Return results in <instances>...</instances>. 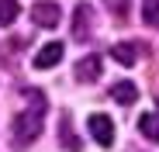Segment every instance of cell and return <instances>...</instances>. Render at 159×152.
<instances>
[{
    "label": "cell",
    "instance_id": "cell-7",
    "mask_svg": "<svg viewBox=\"0 0 159 152\" xmlns=\"http://www.w3.org/2000/svg\"><path fill=\"white\" fill-rule=\"evenodd\" d=\"M111 97L118 100V104H135V100H139V87L131 83V80H118L111 87Z\"/></svg>",
    "mask_w": 159,
    "mask_h": 152
},
{
    "label": "cell",
    "instance_id": "cell-3",
    "mask_svg": "<svg viewBox=\"0 0 159 152\" xmlns=\"http://www.w3.org/2000/svg\"><path fill=\"white\" fill-rule=\"evenodd\" d=\"M31 21L38 28H56L62 21V11H59V4H52V0H42V4L31 7Z\"/></svg>",
    "mask_w": 159,
    "mask_h": 152
},
{
    "label": "cell",
    "instance_id": "cell-5",
    "mask_svg": "<svg viewBox=\"0 0 159 152\" xmlns=\"http://www.w3.org/2000/svg\"><path fill=\"white\" fill-rule=\"evenodd\" d=\"M59 59H62V42H48L35 56V69H52V66H59Z\"/></svg>",
    "mask_w": 159,
    "mask_h": 152
},
{
    "label": "cell",
    "instance_id": "cell-10",
    "mask_svg": "<svg viewBox=\"0 0 159 152\" xmlns=\"http://www.w3.org/2000/svg\"><path fill=\"white\" fill-rule=\"evenodd\" d=\"M142 17L149 28H159V0H142Z\"/></svg>",
    "mask_w": 159,
    "mask_h": 152
},
{
    "label": "cell",
    "instance_id": "cell-4",
    "mask_svg": "<svg viewBox=\"0 0 159 152\" xmlns=\"http://www.w3.org/2000/svg\"><path fill=\"white\" fill-rule=\"evenodd\" d=\"M100 69H104V59L100 56H83L76 62V69H73V76L80 83H93V80H100Z\"/></svg>",
    "mask_w": 159,
    "mask_h": 152
},
{
    "label": "cell",
    "instance_id": "cell-2",
    "mask_svg": "<svg viewBox=\"0 0 159 152\" xmlns=\"http://www.w3.org/2000/svg\"><path fill=\"white\" fill-rule=\"evenodd\" d=\"M87 128H90V135H93L97 145H104V149L114 145V121H111V118H104V114H90Z\"/></svg>",
    "mask_w": 159,
    "mask_h": 152
},
{
    "label": "cell",
    "instance_id": "cell-1",
    "mask_svg": "<svg viewBox=\"0 0 159 152\" xmlns=\"http://www.w3.org/2000/svg\"><path fill=\"white\" fill-rule=\"evenodd\" d=\"M42 135V111H21L14 118V142L24 149Z\"/></svg>",
    "mask_w": 159,
    "mask_h": 152
},
{
    "label": "cell",
    "instance_id": "cell-11",
    "mask_svg": "<svg viewBox=\"0 0 159 152\" xmlns=\"http://www.w3.org/2000/svg\"><path fill=\"white\" fill-rule=\"evenodd\" d=\"M17 4H14V0H0V24H4V28H7V24H14V17H17Z\"/></svg>",
    "mask_w": 159,
    "mask_h": 152
},
{
    "label": "cell",
    "instance_id": "cell-12",
    "mask_svg": "<svg viewBox=\"0 0 159 152\" xmlns=\"http://www.w3.org/2000/svg\"><path fill=\"white\" fill-rule=\"evenodd\" d=\"M104 4L111 7V14H114V17H125V14H128V4H131V0H104Z\"/></svg>",
    "mask_w": 159,
    "mask_h": 152
},
{
    "label": "cell",
    "instance_id": "cell-8",
    "mask_svg": "<svg viewBox=\"0 0 159 152\" xmlns=\"http://www.w3.org/2000/svg\"><path fill=\"white\" fill-rule=\"evenodd\" d=\"M90 4H80L76 7V14H73V31H76V38H87L90 35Z\"/></svg>",
    "mask_w": 159,
    "mask_h": 152
},
{
    "label": "cell",
    "instance_id": "cell-6",
    "mask_svg": "<svg viewBox=\"0 0 159 152\" xmlns=\"http://www.w3.org/2000/svg\"><path fill=\"white\" fill-rule=\"evenodd\" d=\"M139 52H142L139 45H131V42H118V45L111 48V59H118L121 66H135V62H139Z\"/></svg>",
    "mask_w": 159,
    "mask_h": 152
},
{
    "label": "cell",
    "instance_id": "cell-9",
    "mask_svg": "<svg viewBox=\"0 0 159 152\" xmlns=\"http://www.w3.org/2000/svg\"><path fill=\"white\" fill-rule=\"evenodd\" d=\"M139 132L152 142H159V114H142L139 118Z\"/></svg>",
    "mask_w": 159,
    "mask_h": 152
}]
</instances>
